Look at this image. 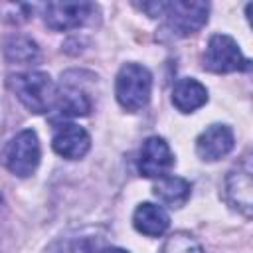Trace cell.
I'll use <instances>...</instances> for the list:
<instances>
[{"label":"cell","instance_id":"cell-1","mask_svg":"<svg viewBox=\"0 0 253 253\" xmlns=\"http://www.w3.org/2000/svg\"><path fill=\"white\" fill-rule=\"evenodd\" d=\"M8 85L16 93L20 103L32 113H45L53 105L55 87L45 71H26L10 75Z\"/></svg>","mask_w":253,"mask_h":253},{"label":"cell","instance_id":"cell-2","mask_svg":"<svg viewBox=\"0 0 253 253\" xmlns=\"http://www.w3.org/2000/svg\"><path fill=\"white\" fill-rule=\"evenodd\" d=\"M152 93V75L144 65L125 63L115 81V95L123 109L136 113L150 101Z\"/></svg>","mask_w":253,"mask_h":253},{"label":"cell","instance_id":"cell-3","mask_svg":"<svg viewBox=\"0 0 253 253\" xmlns=\"http://www.w3.org/2000/svg\"><path fill=\"white\" fill-rule=\"evenodd\" d=\"M4 166L20 178H28L40 164V140L32 128L18 132L2 152Z\"/></svg>","mask_w":253,"mask_h":253},{"label":"cell","instance_id":"cell-4","mask_svg":"<svg viewBox=\"0 0 253 253\" xmlns=\"http://www.w3.org/2000/svg\"><path fill=\"white\" fill-rule=\"evenodd\" d=\"M204 67L213 73L247 71L251 61L241 53L237 42L227 34H213L204 53Z\"/></svg>","mask_w":253,"mask_h":253},{"label":"cell","instance_id":"cell-5","mask_svg":"<svg viewBox=\"0 0 253 253\" xmlns=\"http://www.w3.org/2000/svg\"><path fill=\"white\" fill-rule=\"evenodd\" d=\"M208 14H210V4L206 2H186V0L166 2V10H164L166 26L164 28L174 38H186L206 26Z\"/></svg>","mask_w":253,"mask_h":253},{"label":"cell","instance_id":"cell-6","mask_svg":"<svg viewBox=\"0 0 253 253\" xmlns=\"http://www.w3.org/2000/svg\"><path fill=\"white\" fill-rule=\"evenodd\" d=\"M223 194L227 204L241 211L245 217H251L253 211V168L249 156H245L235 168H231L225 176Z\"/></svg>","mask_w":253,"mask_h":253},{"label":"cell","instance_id":"cell-7","mask_svg":"<svg viewBox=\"0 0 253 253\" xmlns=\"http://www.w3.org/2000/svg\"><path fill=\"white\" fill-rule=\"evenodd\" d=\"M95 12L97 8L93 2H47L43 8V20L47 28L65 32L87 24Z\"/></svg>","mask_w":253,"mask_h":253},{"label":"cell","instance_id":"cell-8","mask_svg":"<svg viewBox=\"0 0 253 253\" xmlns=\"http://www.w3.org/2000/svg\"><path fill=\"white\" fill-rule=\"evenodd\" d=\"M174 166V154L162 136H148L138 154V172L144 178H162Z\"/></svg>","mask_w":253,"mask_h":253},{"label":"cell","instance_id":"cell-9","mask_svg":"<svg viewBox=\"0 0 253 253\" xmlns=\"http://www.w3.org/2000/svg\"><path fill=\"white\" fill-rule=\"evenodd\" d=\"M51 146L63 158L79 160V158H83L89 152L91 138H89V132L83 126L73 125V123H61L53 130Z\"/></svg>","mask_w":253,"mask_h":253},{"label":"cell","instance_id":"cell-10","mask_svg":"<svg viewBox=\"0 0 253 253\" xmlns=\"http://www.w3.org/2000/svg\"><path fill=\"white\" fill-rule=\"evenodd\" d=\"M233 130L227 125H210L196 138V154L204 162H215L227 156L233 148Z\"/></svg>","mask_w":253,"mask_h":253},{"label":"cell","instance_id":"cell-11","mask_svg":"<svg viewBox=\"0 0 253 253\" xmlns=\"http://www.w3.org/2000/svg\"><path fill=\"white\" fill-rule=\"evenodd\" d=\"M208 103V89L194 77L178 79L172 89V105L180 113H194Z\"/></svg>","mask_w":253,"mask_h":253},{"label":"cell","instance_id":"cell-12","mask_svg":"<svg viewBox=\"0 0 253 253\" xmlns=\"http://www.w3.org/2000/svg\"><path fill=\"white\" fill-rule=\"evenodd\" d=\"M132 225L142 235L158 237V235H162L168 229L170 217L164 211V208H160L156 204H150V202H144V204H140L134 210V213H132Z\"/></svg>","mask_w":253,"mask_h":253},{"label":"cell","instance_id":"cell-13","mask_svg":"<svg viewBox=\"0 0 253 253\" xmlns=\"http://www.w3.org/2000/svg\"><path fill=\"white\" fill-rule=\"evenodd\" d=\"M192 194V186L188 180L180 176H162L154 184V196L168 208H182Z\"/></svg>","mask_w":253,"mask_h":253},{"label":"cell","instance_id":"cell-14","mask_svg":"<svg viewBox=\"0 0 253 253\" xmlns=\"http://www.w3.org/2000/svg\"><path fill=\"white\" fill-rule=\"evenodd\" d=\"M53 107L63 117H85L91 111V99L79 87L67 85L61 91H55Z\"/></svg>","mask_w":253,"mask_h":253},{"label":"cell","instance_id":"cell-15","mask_svg":"<svg viewBox=\"0 0 253 253\" xmlns=\"http://www.w3.org/2000/svg\"><path fill=\"white\" fill-rule=\"evenodd\" d=\"M4 57L10 63H34L40 59V47L28 36H10L4 42Z\"/></svg>","mask_w":253,"mask_h":253},{"label":"cell","instance_id":"cell-16","mask_svg":"<svg viewBox=\"0 0 253 253\" xmlns=\"http://www.w3.org/2000/svg\"><path fill=\"white\" fill-rule=\"evenodd\" d=\"M162 253H204V251H202L200 241L194 235L186 231H178L166 239Z\"/></svg>","mask_w":253,"mask_h":253},{"label":"cell","instance_id":"cell-17","mask_svg":"<svg viewBox=\"0 0 253 253\" xmlns=\"http://www.w3.org/2000/svg\"><path fill=\"white\" fill-rule=\"evenodd\" d=\"M93 249H95V243L91 239H79L65 245L61 253H93Z\"/></svg>","mask_w":253,"mask_h":253},{"label":"cell","instance_id":"cell-18","mask_svg":"<svg viewBox=\"0 0 253 253\" xmlns=\"http://www.w3.org/2000/svg\"><path fill=\"white\" fill-rule=\"evenodd\" d=\"M138 8L142 12H146L150 18H158V16H164L166 2H162V0H158V2H142V4H138Z\"/></svg>","mask_w":253,"mask_h":253},{"label":"cell","instance_id":"cell-19","mask_svg":"<svg viewBox=\"0 0 253 253\" xmlns=\"http://www.w3.org/2000/svg\"><path fill=\"white\" fill-rule=\"evenodd\" d=\"M93 253H128V251H125L121 247H95Z\"/></svg>","mask_w":253,"mask_h":253},{"label":"cell","instance_id":"cell-20","mask_svg":"<svg viewBox=\"0 0 253 253\" xmlns=\"http://www.w3.org/2000/svg\"><path fill=\"white\" fill-rule=\"evenodd\" d=\"M4 215H6V200H4V194L0 192V223H2Z\"/></svg>","mask_w":253,"mask_h":253}]
</instances>
